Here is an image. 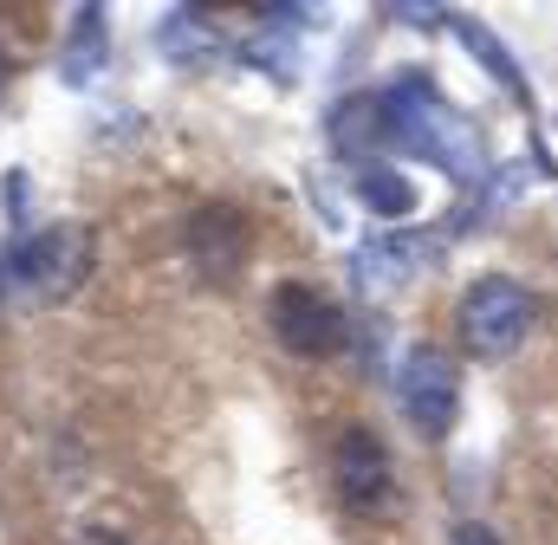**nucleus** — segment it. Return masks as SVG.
<instances>
[{
  "label": "nucleus",
  "mask_w": 558,
  "mask_h": 545,
  "mask_svg": "<svg viewBox=\"0 0 558 545\" xmlns=\"http://www.w3.org/2000/svg\"><path fill=\"white\" fill-rule=\"evenodd\" d=\"M78 545H131L124 533H111V526H92V533H78Z\"/></svg>",
  "instance_id": "nucleus-13"
},
{
  "label": "nucleus",
  "mask_w": 558,
  "mask_h": 545,
  "mask_svg": "<svg viewBox=\"0 0 558 545\" xmlns=\"http://www.w3.org/2000/svg\"><path fill=\"white\" fill-rule=\"evenodd\" d=\"M98 33H105L98 7H78V26H72V46H65V78L72 85H85L98 72Z\"/></svg>",
  "instance_id": "nucleus-11"
},
{
  "label": "nucleus",
  "mask_w": 558,
  "mask_h": 545,
  "mask_svg": "<svg viewBox=\"0 0 558 545\" xmlns=\"http://www.w3.org/2000/svg\"><path fill=\"white\" fill-rule=\"evenodd\" d=\"M448 545H500V533H494V526H481V520H461Z\"/></svg>",
  "instance_id": "nucleus-12"
},
{
  "label": "nucleus",
  "mask_w": 558,
  "mask_h": 545,
  "mask_svg": "<svg viewBox=\"0 0 558 545\" xmlns=\"http://www.w3.org/2000/svg\"><path fill=\"white\" fill-rule=\"evenodd\" d=\"M331 143L371 162V143H390V111H384V98H344V105L331 111Z\"/></svg>",
  "instance_id": "nucleus-9"
},
{
  "label": "nucleus",
  "mask_w": 558,
  "mask_h": 545,
  "mask_svg": "<svg viewBox=\"0 0 558 545\" xmlns=\"http://www.w3.org/2000/svg\"><path fill=\"white\" fill-rule=\"evenodd\" d=\"M397 397H403V415L428 441H448L454 422H461V371H454V358L435 351V344H410L403 371H397Z\"/></svg>",
  "instance_id": "nucleus-5"
},
{
  "label": "nucleus",
  "mask_w": 558,
  "mask_h": 545,
  "mask_svg": "<svg viewBox=\"0 0 558 545\" xmlns=\"http://www.w3.org/2000/svg\"><path fill=\"white\" fill-rule=\"evenodd\" d=\"M533 318H539V305H533V292H526L513 272H481V279L461 292V305H454L461 351H468V358H481V364L513 358V351L526 344Z\"/></svg>",
  "instance_id": "nucleus-2"
},
{
  "label": "nucleus",
  "mask_w": 558,
  "mask_h": 545,
  "mask_svg": "<svg viewBox=\"0 0 558 545\" xmlns=\"http://www.w3.org/2000/svg\"><path fill=\"white\" fill-rule=\"evenodd\" d=\"M247 254H254V234H247V221H241V208H202L195 221H189V261L202 267V279H234V272L247 267Z\"/></svg>",
  "instance_id": "nucleus-7"
},
{
  "label": "nucleus",
  "mask_w": 558,
  "mask_h": 545,
  "mask_svg": "<svg viewBox=\"0 0 558 545\" xmlns=\"http://www.w3.org/2000/svg\"><path fill=\"white\" fill-rule=\"evenodd\" d=\"M384 111H390V143L428 156V162L448 169L454 182H481V175H487V169H481V136H474V124H468L454 105H441L435 85L403 78L397 92H384Z\"/></svg>",
  "instance_id": "nucleus-1"
},
{
  "label": "nucleus",
  "mask_w": 558,
  "mask_h": 545,
  "mask_svg": "<svg viewBox=\"0 0 558 545\" xmlns=\"http://www.w3.org/2000/svg\"><path fill=\"white\" fill-rule=\"evenodd\" d=\"M357 202L377 221H403V215H416V182L403 169H390V162H364L357 169Z\"/></svg>",
  "instance_id": "nucleus-10"
},
{
  "label": "nucleus",
  "mask_w": 558,
  "mask_h": 545,
  "mask_svg": "<svg viewBox=\"0 0 558 545\" xmlns=\"http://www.w3.org/2000/svg\"><path fill=\"white\" fill-rule=\"evenodd\" d=\"M85 272H92V234L78 221H52L39 234H20V247H13V279L46 292V299L78 292Z\"/></svg>",
  "instance_id": "nucleus-6"
},
{
  "label": "nucleus",
  "mask_w": 558,
  "mask_h": 545,
  "mask_svg": "<svg viewBox=\"0 0 558 545\" xmlns=\"http://www.w3.org/2000/svg\"><path fill=\"white\" fill-rule=\"evenodd\" d=\"M435 261V247L416 241V234H384V241H371L364 254H357V286L364 292H390V286H403L410 272H422Z\"/></svg>",
  "instance_id": "nucleus-8"
},
{
  "label": "nucleus",
  "mask_w": 558,
  "mask_h": 545,
  "mask_svg": "<svg viewBox=\"0 0 558 545\" xmlns=\"http://www.w3.org/2000/svg\"><path fill=\"white\" fill-rule=\"evenodd\" d=\"M267 325H274L279 351H292V358H338L344 351V312H338V299H325L318 286H305V279H286L274 286V299H267Z\"/></svg>",
  "instance_id": "nucleus-4"
},
{
  "label": "nucleus",
  "mask_w": 558,
  "mask_h": 545,
  "mask_svg": "<svg viewBox=\"0 0 558 545\" xmlns=\"http://www.w3.org/2000/svg\"><path fill=\"white\" fill-rule=\"evenodd\" d=\"M331 487L357 520H384L397 507V461L371 422H344L331 435Z\"/></svg>",
  "instance_id": "nucleus-3"
}]
</instances>
